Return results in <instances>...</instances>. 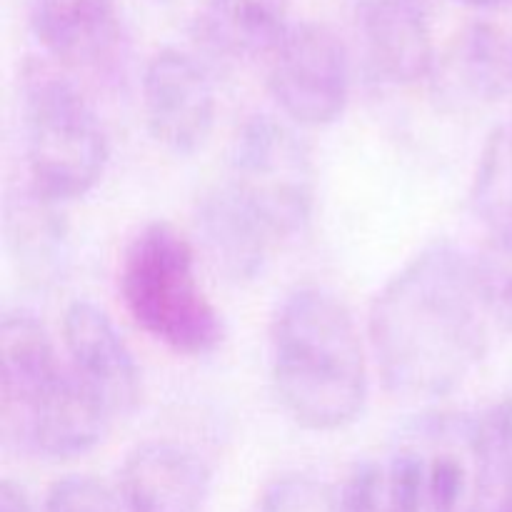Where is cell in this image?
Here are the masks:
<instances>
[{"label":"cell","instance_id":"obj_1","mask_svg":"<svg viewBox=\"0 0 512 512\" xmlns=\"http://www.w3.org/2000/svg\"><path fill=\"white\" fill-rule=\"evenodd\" d=\"M473 255L433 243L408 260L370 305L368 340L385 388L398 398H445L490 345Z\"/></svg>","mask_w":512,"mask_h":512},{"label":"cell","instance_id":"obj_2","mask_svg":"<svg viewBox=\"0 0 512 512\" xmlns=\"http://www.w3.org/2000/svg\"><path fill=\"white\" fill-rule=\"evenodd\" d=\"M270 378L300 428L335 433L363 415L368 355L348 305L320 285H298L270 323Z\"/></svg>","mask_w":512,"mask_h":512},{"label":"cell","instance_id":"obj_3","mask_svg":"<svg viewBox=\"0 0 512 512\" xmlns=\"http://www.w3.org/2000/svg\"><path fill=\"white\" fill-rule=\"evenodd\" d=\"M118 290L133 323L173 353L205 358L223 345V315L200 283L193 245L170 223H148L130 238Z\"/></svg>","mask_w":512,"mask_h":512},{"label":"cell","instance_id":"obj_4","mask_svg":"<svg viewBox=\"0 0 512 512\" xmlns=\"http://www.w3.org/2000/svg\"><path fill=\"white\" fill-rule=\"evenodd\" d=\"M20 128L30 188L63 205L85 198L110 160L98 110L65 68L30 58L20 73Z\"/></svg>","mask_w":512,"mask_h":512},{"label":"cell","instance_id":"obj_5","mask_svg":"<svg viewBox=\"0 0 512 512\" xmlns=\"http://www.w3.org/2000/svg\"><path fill=\"white\" fill-rule=\"evenodd\" d=\"M225 183L280 243L303 233L313 220L315 163L308 143L288 120L273 115L245 120L230 148Z\"/></svg>","mask_w":512,"mask_h":512},{"label":"cell","instance_id":"obj_6","mask_svg":"<svg viewBox=\"0 0 512 512\" xmlns=\"http://www.w3.org/2000/svg\"><path fill=\"white\" fill-rule=\"evenodd\" d=\"M268 88L295 128H325L350 103V58L335 30L320 23L290 25L270 55Z\"/></svg>","mask_w":512,"mask_h":512},{"label":"cell","instance_id":"obj_7","mask_svg":"<svg viewBox=\"0 0 512 512\" xmlns=\"http://www.w3.org/2000/svg\"><path fill=\"white\" fill-rule=\"evenodd\" d=\"M400 443L413 453L423 480L425 512H483L493 498L475 418L428 413L410 423Z\"/></svg>","mask_w":512,"mask_h":512},{"label":"cell","instance_id":"obj_8","mask_svg":"<svg viewBox=\"0 0 512 512\" xmlns=\"http://www.w3.org/2000/svg\"><path fill=\"white\" fill-rule=\"evenodd\" d=\"M143 115L158 145L175 155H193L208 143L218 98L200 60L178 48H163L143 73Z\"/></svg>","mask_w":512,"mask_h":512},{"label":"cell","instance_id":"obj_9","mask_svg":"<svg viewBox=\"0 0 512 512\" xmlns=\"http://www.w3.org/2000/svg\"><path fill=\"white\" fill-rule=\"evenodd\" d=\"M30 30L68 73L110 80L125 60L118 0H30Z\"/></svg>","mask_w":512,"mask_h":512},{"label":"cell","instance_id":"obj_10","mask_svg":"<svg viewBox=\"0 0 512 512\" xmlns=\"http://www.w3.org/2000/svg\"><path fill=\"white\" fill-rule=\"evenodd\" d=\"M68 370L113 418L133 413L143 398V375L133 350L103 308L75 300L63 318Z\"/></svg>","mask_w":512,"mask_h":512},{"label":"cell","instance_id":"obj_11","mask_svg":"<svg viewBox=\"0 0 512 512\" xmlns=\"http://www.w3.org/2000/svg\"><path fill=\"white\" fill-rule=\"evenodd\" d=\"M113 415L68 370L45 390L13 430L3 435L10 448L48 460H73L98 448L110 433Z\"/></svg>","mask_w":512,"mask_h":512},{"label":"cell","instance_id":"obj_12","mask_svg":"<svg viewBox=\"0 0 512 512\" xmlns=\"http://www.w3.org/2000/svg\"><path fill=\"white\" fill-rule=\"evenodd\" d=\"M210 475L203 455L178 440H145L120 468V500L125 512H203L210 498Z\"/></svg>","mask_w":512,"mask_h":512},{"label":"cell","instance_id":"obj_13","mask_svg":"<svg viewBox=\"0 0 512 512\" xmlns=\"http://www.w3.org/2000/svg\"><path fill=\"white\" fill-rule=\"evenodd\" d=\"M360 43L375 73L388 83L415 85L435 70V45L423 0H360Z\"/></svg>","mask_w":512,"mask_h":512},{"label":"cell","instance_id":"obj_14","mask_svg":"<svg viewBox=\"0 0 512 512\" xmlns=\"http://www.w3.org/2000/svg\"><path fill=\"white\" fill-rule=\"evenodd\" d=\"M195 228L213 268L230 283H250L260 278L273 250L280 245L273 230L225 180L205 190L198 200Z\"/></svg>","mask_w":512,"mask_h":512},{"label":"cell","instance_id":"obj_15","mask_svg":"<svg viewBox=\"0 0 512 512\" xmlns=\"http://www.w3.org/2000/svg\"><path fill=\"white\" fill-rule=\"evenodd\" d=\"M433 93L450 113H473L512 88V40L495 25L465 30L435 63Z\"/></svg>","mask_w":512,"mask_h":512},{"label":"cell","instance_id":"obj_16","mask_svg":"<svg viewBox=\"0 0 512 512\" xmlns=\"http://www.w3.org/2000/svg\"><path fill=\"white\" fill-rule=\"evenodd\" d=\"M60 360L45 325L28 310H8L0 323V430L25 418L40 395L60 378Z\"/></svg>","mask_w":512,"mask_h":512},{"label":"cell","instance_id":"obj_17","mask_svg":"<svg viewBox=\"0 0 512 512\" xmlns=\"http://www.w3.org/2000/svg\"><path fill=\"white\" fill-rule=\"evenodd\" d=\"M58 208L30 185L5 205L10 255L20 273L38 285L60 280L68 263V225Z\"/></svg>","mask_w":512,"mask_h":512},{"label":"cell","instance_id":"obj_18","mask_svg":"<svg viewBox=\"0 0 512 512\" xmlns=\"http://www.w3.org/2000/svg\"><path fill=\"white\" fill-rule=\"evenodd\" d=\"M200 30L225 58H270L290 30L288 0H208Z\"/></svg>","mask_w":512,"mask_h":512},{"label":"cell","instance_id":"obj_19","mask_svg":"<svg viewBox=\"0 0 512 512\" xmlns=\"http://www.w3.org/2000/svg\"><path fill=\"white\" fill-rule=\"evenodd\" d=\"M340 512H425L423 480L413 453L395 440L385 453L350 468L338 490Z\"/></svg>","mask_w":512,"mask_h":512},{"label":"cell","instance_id":"obj_20","mask_svg":"<svg viewBox=\"0 0 512 512\" xmlns=\"http://www.w3.org/2000/svg\"><path fill=\"white\" fill-rule=\"evenodd\" d=\"M470 208L490 238H512V123L498 125L480 150Z\"/></svg>","mask_w":512,"mask_h":512},{"label":"cell","instance_id":"obj_21","mask_svg":"<svg viewBox=\"0 0 512 512\" xmlns=\"http://www.w3.org/2000/svg\"><path fill=\"white\" fill-rule=\"evenodd\" d=\"M473 275L490 325L512 335V238H490L473 253Z\"/></svg>","mask_w":512,"mask_h":512},{"label":"cell","instance_id":"obj_22","mask_svg":"<svg viewBox=\"0 0 512 512\" xmlns=\"http://www.w3.org/2000/svg\"><path fill=\"white\" fill-rule=\"evenodd\" d=\"M475 425L493 493L508 500L512 498V393H505L485 413L475 415Z\"/></svg>","mask_w":512,"mask_h":512},{"label":"cell","instance_id":"obj_23","mask_svg":"<svg viewBox=\"0 0 512 512\" xmlns=\"http://www.w3.org/2000/svg\"><path fill=\"white\" fill-rule=\"evenodd\" d=\"M250 512H340L338 493L310 475H283L263 488Z\"/></svg>","mask_w":512,"mask_h":512},{"label":"cell","instance_id":"obj_24","mask_svg":"<svg viewBox=\"0 0 512 512\" xmlns=\"http://www.w3.org/2000/svg\"><path fill=\"white\" fill-rule=\"evenodd\" d=\"M45 512H125L123 500L90 475H68L50 485Z\"/></svg>","mask_w":512,"mask_h":512},{"label":"cell","instance_id":"obj_25","mask_svg":"<svg viewBox=\"0 0 512 512\" xmlns=\"http://www.w3.org/2000/svg\"><path fill=\"white\" fill-rule=\"evenodd\" d=\"M0 512H35L33 503L20 485L13 480H3L0 485Z\"/></svg>","mask_w":512,"mask_h":512},{"label":"cell","instance_id":"obj_26","mask_svg":"<svg viewBox=\"0 0 512 512\" xmlns=\"http://www.w3.org/2000/svg\"><path fill=\"white\" fill-rule=\"evenodd\" d=\"M458 3L470 5V8H495V5H500L503 0H458Z\"/></svg>","mask_w":512,"mask_h":512},{"label":"cell","instance_id":"obj_27","mask_svg":"<svg viewBox=\"0 0 512 512\" xmlns=\"http://www.w3.org/2000/svg\"><path fill=\"white\" fill-rule=\"evenodd\" d=\"M495 512H512V498H508V500H500L498 510H495Z\"/></svg>","mask_w":512,"mask_h":512},{"label":"cell","instance_id":"obj_28","mask_svg":"<svg viewBox=\"0 0 512 512\" xmlns=\"http://www.w3.org/2000/svg\"><path fill=\"white\" fill-rule=\"evenodd\" d=\"M510 95H512V88H510Z\"/></svg>","mask_w":512,"mask_h":512}]
</instances>
